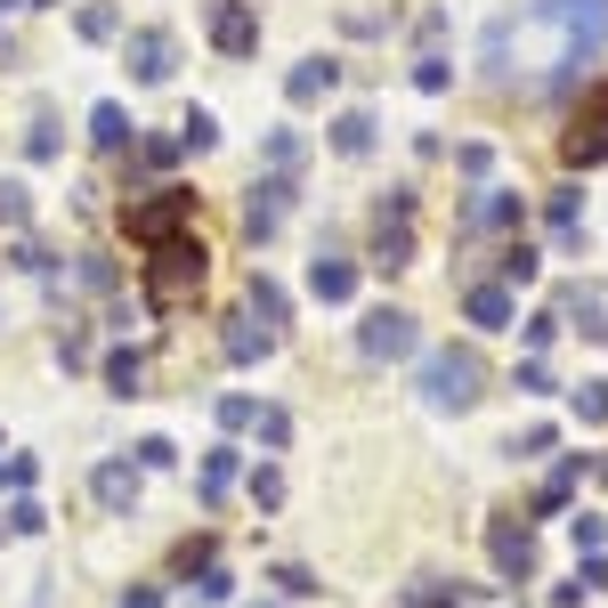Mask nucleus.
<instances>
[{
  "mask_svg": "<svg viewBox=\"0 0 608 608\" xmlns=\"http://www.w3.org/2000/svg\"><path fill=\"white\" fill-rule=\"evenodd\" d=\"M203 277H212V251H203V236L155 244V251L138 260V301H146V317H179V308H195Z\"/></svg>",
  "mask_w": 608,
  "mask_h": 608,
  "instance_id": "f257e3e1",
  "label": "nucleus"
},
{
  "mask_svg": "<svg viewBox=\"0 0 608 608\" xmlns=\"http://www.w3.org/2000/svg\"><path fill=\"white\" fill-rule=\"evenodd\" d=\"M414 390H423L430 414H471L478 397H487V365H478V349L463 341H438L414 358Z\"/></svg>",
  "mask_w": 608,
  "mask_h": 608,
  "instance_id": "f03ea898",
  "label": "nucleus"
},
{
  "mask_svg": "<svg viewBox=\"0 0 608 608\" xmlns=\"http://www.w3.org/2000/svg\"><path fill=\"white\" fill-rule=\"evenodd\" d=\"M195 187H179V179H162V187H146V195L122 203V236H131L138 251H155V244H171V236H195Z\"/></svg>",
  "mask_w": 608,
  "mask_h": 608,
  "instance_id": "7ed1b4c3",
  "label": "nucleus"
},
{
  "mask_svg": "<svg viewBox=\"0 0 608 608\" xmlns=\"http://www.w3.org/2000/svg\"><path fill=\"white\" fill-rule=\"evenodd\" d=\"M414 187H390L382 203H373V227H365V268H382V277H397V268H414Z\"/></svg>",
  "mask_w": 608,
  "mask_h": 608,
  "instance_id": "20e7f679",
  "label": "nucleus"
},
{
  "mask_svg": "<svg viewBox=\"0 0 608 608\" xmlns=\"http://www.w3.org/2000/svg\"><path fill=\"white\" fill-rule=\"evenodd\" d=\"M358 358L365 365H397V358H423V317L397 301H373L358 317Z\"/></svg>",
  "mask_w": 608,
  "mask_h": 608,
  "instance_id": "39448f33",
  "label": "nucleus"
},
{
  "mask_svg": "<svg viewBox=\"0 0 608 608\" xmlns=\"http://www.w3.org/2000/svg\"><path fill=\"white\" fill-rule=\"evenodd\" d=\"M560 162L568 171H600L608 162V81H593V90L568 106V131H560Z\"/></svg>",
  "mask_w": 608,
  "mask_h": 608,
  "instance_id": "423d86ee",
  "label": "nucleus"
},
{
  "mask_svg": "<svg viewBox=\"0 0 608 608\" xmlns=\"http://www.w3.org/2000/svg\"><path fill=\"white\" fill-rule=\"evenodd\" d=\"M122 66H131L138 90H162L179 74V33L171 25H122Z\"/></svg>",
  "mask_w": 608,
  "mask_h": 608,
  "instance_id": "0eeeda50",
  "label": "nucleus"
},
{
  "mask_svg": "<svg viewBox=\"0 0 608 608\" xmlns=\"http://www.w3.org/2000/svg\"><path fill=\"white\" fill-rule=\"evenodd\" d=\"M203 33H212V49L227 66L260 57V0H203Z\"/></svg>",
  "mask_w": 608,
  "mask_h": 608,
  "instance_id": "6e6552de",
  "label": "nucleus"
},
{
  "mask_svg": "<svg viewBox=\"0 0 608 608\" xmlns=\"http://www.w3.org/2000/svg\"><path fill=\"white\" fill-rule=\"evenodd\" d=\"M519 219H528V195H519V187H478V195H463V212H454V236H463V244L511 236Z\"/></svg>",
  "mask_w": 608,
  "mask_h": 608,
  "instance_id": "1a4fd4ad",
  "label": "nucleus"
},
{
  "mask_svg": "<svg viewBox=\"0 0 608 608\" xmlns=\"http://www.w3.org/2000/svg\"><path fill=\"white\" fill-rule=\"evenodd\" d=\"M292 195H301V179H277V171H260V179L244 187V236H251V244H268V236L284 227Z\"/></svg>",
  "mask_w": 608,
  "mask_h": 608,
  "instance_id": "9d476101",
  "label": "nucleus"
},
{
  "mask_svg": "<svg viewBox=\"0 0 608 608\" xmlns=\"http://www.w3.org/2000/svg\"><path fill=\"white\" fill-rule=\"evenodd\" d=\"M487 560H495L503 584H528L536 576V528H528V519H495V528H487Z\"/></svg>",
  "mask_w": 608,
  "mask_h": 608,
  "instance_id": "9b49d317",
  "label": "nucleus"
},
{
  "mask_svg": "<svg viewBox=\"0 0 608 608\" xmlns=\"http://www.w3.org/2000/svg\"><path fill=\"white\" fill-rule=\"evenodd\" d=\"M138 487H146V471H138V463H122V454H106V463L90 471L98 511H114V519H131V511H138Z\"/></svg>",
  "mask_w": 608,
  "mask_h": 608,
  "instance_id": "f8f14e48",
  "label": "nucleus"
},
{
  "mask_svg": "<svg viewBox=\"0 0 608 608\" xmlns=\"http://www.w3.org/2000/svg\"><path fill=\"white\" fill-rule=\"evenodd\" d=\"M333 90H341V57H301V66L284 74V106H292V114L325 106Z\"/></svg>",
  "mask_w": 608,
  "mask_h": 608,
  "instance_id": "ddd939ff",
  "label": "nucleus"
},
{
  "mask_svg": "<svg viewBox=\"0 0 608 608\" xmlns=\"http://www.w3.org/2000/svg\"><path fill=\"white\" fill-rule=\"evenodd\" d=\"M308 301H325V308L358 301V260L333 251V244H317V260H308Z\"/></svg>",
  "mask_w": 608,
  "mask_h": 608,
  "instance_id": "4468645a",
  "label": "nucleus"
},
{
  "mask_svg": "<svg viewBox=\"0 0 608 608\" xmlns=\"http://www.w3.org/2000/svg\"><path fill=\"white\" fill-rule=\"evenodd\" d=\"M373 138H382V122H373L365 106H341V114L325 122V146H333L341 162H365V155H373Z\"/></svg>",
  "mask_w": 608,
  "mask_h": 608,
  "instance_id": "2eb2a0df",
  "label": "nucleus"
},
{
  "mask_svg": "<svg viewBox=\"0 0 608 608\" xmlns=\"http://www.w3.org/2000/svg\"><path fill=\"white\" fill-rule=\"evenodd\" d=\"M268 349H277V333L251 317V308H236V317H227V333H219V358H227V365H260Z\"/></svg>",
  "mask_w": 608,
  "mask_h": 608,
  "instance_id": "dca6fc26",
  "label": "nucleus"
},
{
  "mask_svg": "<svg viewBox=\"0 0 608 608\" xmlns=\"http://www.w3.org/2000/svg\"><path fill=\"white\" fill-rule=\"evenodd\" d=\"M463 317H471L478 333H511V325H519L511 284H471V292H463Z\"/></svg>",
  "mask_w": 608,
  "mask_h": 608,
  "instance_id": "f3484780",
  "label": "nucleus"
},
{
  "mask_svg": "<svg viewBox=\"0 0 608 608\" xmlns=\"http://www.w3.org/2000/svg\"><path fill=\"white\" fill-rule=\"evenodd\" d=\"M260 162H268L277 179H301V171H308V138H301V122H277V131L260 138Z\"/></svg>",
  "mask_w": 608,
  "mask_h": 608,
  "instance_id": "a211bd4d",
  "label": "nucleus"
},
{
  "mask_svg": "<svg viewBox=\"0 0 608 608\" xmlns=\"http://www.w3.org/2000/svg\"><path fill=\"white\" fill-rule=\"evenodd\" d=\"M244 308H251V317H260L268 333H284V325H292V292H284L277 277H260V268H251V284H244Z\"/></svg>",
  "mask_w": 608,
  "mask_h": 608,
  "instance_id": "6ab92c4d",
  "label": "nucleus"
},
{
  "mask_svg": "<svg viewBox=\"0 0 608 608\" xmlns=\"http://www.w3.org/2000/svg\"><path fill=\"white\" fill-rule=\"evenodd\" d=\"M131 138H138V122L122 114L114 98H98V106H90V146H98V155H131Z\"/></svg>",
  "mask_w": 608,
  "mask_h": 608,
  "instance_id": "aec40b11",
  "label": "nucleus"
},
{
  "mask_svg": "<svg viewBox=\"0 0 608 608\" xmlns=\"http://www.w3.org/2000/svg\"><path fill=\"white\" fill-rule=\"evenodd\" d=\"M560 325H576L584 341H608V301H600V284H576L568 301H560Z\"/></svg>",
  "mask_w": 608,
  "mask_h": 608,
  "instance_id": "412c9836",
  "label": "nucleus"
},
{
  "mask_svg": "<svg viewBox=\"0 0 608 608\" xmlns=\"http://www.w3.org/2000/svg\"><path fill=\"white\" fill-rule=\"evenodd\" d=\"M98 382H106V397H146V349H106Z\"/></svg>",
  "mask_w": 608,
  "mask_h": 608,
  "instance_id": "4be33fe9",
  "label": "nucleus"
},
{
  "mask_svg": "<svg viewBox=\"0 0 608 608\" xmlns=\"http://www.w3.org/2000/svg\"><path fill=\"white\" fill-rule=\"evenodd\" d=\"M74 33L90 41V49H106V41H122V9H114V0H81V9H74Z\"/></svg>",
  "mask_w": 608,
  "mask_h": 608,
  "instance_id": "5701e85b",
  "label": "nucleus"
},
{
  "mask_svg": "<svg viewBox=\"0 0 608 608\" xmlns=\"http://www.w3.org/2000/svg\"><path fill=\"white\" fill-rule=\"evenodd\" d=\"M236 478H244V447H227V438H219V447L203 454V503H219Z\"/></svg>",
  "mask_w": 608,
  "mask_h": 608,
  "instance_id": "b1692460",
  "label": "nucleus"
},
{
  "mask_svg": "<svg viewBox=\"0 0 608 608\" xmlns=\"http://www.w3.org/2000/svg\"><path fill=\"white\" fill-rule=\"evenodd\" d=\"M219 146V114L212 106H187L179 114V155H212Z\"/></svg>",
  "mask_w": 608,
  "mask_h": 608,
  "instance_id": "393cba45",
  "label": "nucleus"
},
{
  "mask_svg": "<svg viewBox=\"0 0 608 608\" xmlns=\"http://www.w3.org/2000/svg\"><path fill=\"white\" fill-rule=\"evenodd\" d=\"M57 155H66V138H57V114L33 106V122H25V162H57Z\"/></svg>",
  "mask_w": 608,
  "mask_h": 608,
  "instance_id": "a878e982",
  "label": "nucleus"
},
{
  "mask_svg": "<svg viewBox=\"0 0 608 608\" xmlns=\"http://www.w3.org/2000/svg\"><path fill=\"white\" fill-rule=\"evenodd\" d=\"M495 268H503V284H536V277H543V251L511 236V244H503V260H495Z\"/></svg>",
  "mask_w": 608,
  "mask_h": 608,
  "instance_id": "bb28decb",
  "label": "nucleus"
},
{
  "mask_svg": "<svg viewBox=\"0 0 608 608\" xmlns=\"http://www.w3.org/2000/svg\"><path fill=\"white\" fill-rule=\"evenodd\" d=\"M414 90H423V98H447V90H454V57L423 49V57H414Z\"/></svg>",
  "mask_w": 608,
  "mask_h": 608,
  "instance_id": "cd10ccee",
  "label": "nucleus"
},
{
  "mask_svg": "<svg viewBox=\"0 0 608 608\" xmlns=\"http://www.w3.org/2000/svg\"><path fill=\"white\" fill-rule=\"evenodd\" d=\"M251 438H260V454H284L292 447V414L284 406H260V414H251Z\"/></svg>",
  "mask_w": 608,
  "mask_h": 608,
  "instance_id": "c85d7f7f",
  "label": "nucleus"
},
{
  "mask_svg": "<svg viewBox=\"0 0 608 608\" xmlns=\"http://www.w3.org/2000/svg\"><path fill=\"white\" fill-rule=\"evenodd\" d=\"M244 495L260 503V511H284V471L277 463H260V471H244Z\"/></svg>",
  "mask_w": 608,
  "mask_h": 608,
  "instance_id": "c756f323",
  "label": "nucleus"
},
{
  "mask_svg": "<svg viewBox=\"0 0 608 608\" xmlns=\"http://www.w3.org/2000/svg\"><path fill=\"white\" fill-rule=\"evenodd\" d=\"M0 227H33V187L25 179H0Z\"/></svg>",
  "mask_w": 608,
  "mask_h": 608,
  "instance_id": "7c9ffc66",
  "label": "nucleus"
},
{
  "mask_svg": "<svg viewBox=\"0 0 608 608\" xmlns=\"http://www.w3.org/2000/svg\"><path fill=\"white\" fill-rule=\"evenodd\" d=\"M131 162H138V171H171V162H179V131L171 138H131Z\"/></svg>",
  "mask_w": 608,
  "mask_h": 608,
  "instance_id": "2f4dec72",
  "label": "nucleus"
},
{
  "mask_svg": "<svg viewBox=\"0 0 608 608\" xmlns=\"http://www.w3.org/2000/svg\"><path fill=\"white\" fill-rule=\"evenodd\" d=\"M57 365H66V373L98 365V341H90V333H81V325H66V333H57Z\"/></svg>",
  "mask_w": 608,
  "mask_h": 608,
  "instance_id": "473e14b6",
  "label": "nucleus"
},
{
  "mask_svg": "<svg viewBox=\"0 0 608 608\" xmlns=\"http://www.w3.org/2000/svg\"><path fill=\"white\" fill-rule=\"evenodd\" d=\"M131 463H138L146 478H155V471H179V447H171V438H138V447H131Z\"/></svg>",
  "mask_w": 608,
  "mask_h": 608,
  "instance_id": "72a5a7b5",
  "label": "nucleus"
},
{
  "mask_svg": "<svg viewBox=\"0 0 608 608\" xmlns=\"http://www.w3.org/2000/svg\"><path fill=\"white\" fill-rule=\"evenodd\" d=\"M0 528H9V536H41V528H49V511H41L33 495H16L9 511H0Z\"/></svg>",
  "mask_w": 608,
  "mask_h": 608,
  "instance_id": "f704fd0d",
  "label": "nucleus"
},
{
  "mask_svg": "<svg viewBox=\"0 0 608 608\" xmlns=\"http://www.w3.org/2000/svg\"><path fill=\"white\" fill-rule=\"evenodd\" d=\"M277 593H284V600H317V568H301V560H284V568H277Z\"/></svg>",
  "mask_w": 608,
  "mask_h": 608,
  "instance_id": "c9c22d12",
  "label": "nucleus"
},
{
  "mask_svg": "<svg viewBox=\"0 0 608 608\" xmlns=\"http://www.w3.org/2000/svg\"><path fill=\"white\" fill-rule=\"evenodd\" d=\"M576 423H608V382H576Z\"/></svg>",
  "mask_w": 608,
  "mask_h": 608,
  "instance_id": "e433bc0d",
  "label": "nucleus"
},
{
  "mask_svg": "<svg viewBox=\"0 0 608 608\" xmlns=\"http://www.w3.org/2000/svg\"><path fill=\"white\" fill-rule=\"evenodd\" d=\"M454 171H463V179H487V171H495V146H487V138L454 146Z\"/></svg>",
  "mask_w": 608,
  "mask_h": 608,
  "instance_id": "4c0bfd02",
  "label": "nucleus"
},
{
  "mask_svg": "<svg viewBox=\"0 0 608 608\" xmlns=\"http://www.w3.org/2000/svg\"><path fill=\"white\" fill-rule=\"evenodd\" d=\"M519 333H528V358H543V349H552V341H560V308H543V317H528V325H519Z\"/></svg>",
  "mask_w": 608,
  "mask_h": 608,
  "instance_id": "58836bf2",
  "label": "nucleus"
},
{
  "mask_svg": "<svg viewBox=\"0 0 608 608\" xmlns=\"http://www.w3.org/2000/svg\"><path fill=\"white\" fill-rule=\"evenodd\" d=\"M568 536H576V552H600V543H608V519H600V511H576Z\"/></svg>",
  "mask_w": 608,
  "mask_h": 608,
  "instance_id": "ea45409f",
  "label": "nucleus"
},
{
  "mask_svg": "<svg viewBox=\"0 0 608 608\" xmlns=\"http://www.w3.org/2000/svg\"><path fill=\"white\" fill-rule=\"evenodd\" d=\"M341 25H349V33H358V41H373V33H390V25H397V9H390V16H382V9H349V16H341Z\"/></svg>",
  "mask_w": 608,
  "mask_h": 608,
  "instance_id": "a19ab883",
  "label": "nucleus"
},
{
  "mask_svg": "<svg viewBox=\"0 0 608 608\" xmlns=\"http://www.w3.org/2000/svg\"><path fill=\"white\" fill-rule=\"evenodd\" d=\"M0 478H9V495H33L41 463H33V454H9V463H0Z\"/></svg>",
  "mask_w": 608,
  "mask_h": 608,
  "instance_id": "79ce46f5",
  "label": "nucleus"
},
{
  "mask_svg": "<svg viewBox=\"0 0 608 608\" xmlns=\"http://www.w3.org/2000/svg\"><path fill=\"white\" fill-rule=\"evenodd\" d=\"M195 593H203V608H227V600H236V576H227V568H203Z\"/></svg>",
  "mask_w": 608,
  "mask_h": 608,
  "instance_id": "37998d69",
  "label": "nucleus"
},
{
  "mask_svg": "<svg viewBox=\"0 0 608 608\" xmlns=\"http://www.w3.org/2000/svg\"><path fill=\"white\" fill-rule=\"evenodd\" d=\"M519 397H552V365H543V358L519 365Z\"/></svg>",
  "mask_w": 608,
  "mask_h": 608,
  "instance_id": "c03bdc74",
  "label": "nucleus"
},
{
  "mask_svg": "<svg viewBox=\"0 0 608 608\" xmlns=\"http://www.w3.org/2000/svg\"><path fill=\"white\" fill-rule=\"evenodd\" d=\"M251 414H260L251 397H219V430H251Z\"/></svg>",
  "mask_w": 608,
  "mask_h": 608,
  "instance_id": "a18cd8bd",
  "label": "nucleus"
},
{
  "mask_svg": "<svg viewBox=\"0 0 608 608\" xmlns=\"http://www.w3.org/2000/svg\"><path fill=\"white\" fill-rule=\"evenodd\" d=\"M146 317V301H106V333H131Z\"/></svg>",
  "mask_w": 608,
  "mask_h": 608,
  "instance_id": "49530a36",
  "label": "nucleus"
},
{
  "mask_svg": "<svg viewBox=\"0 0 608 608\" xmlns=\"http://www.w3.org/2000/svg\"><path fill=\"white\" fill-rule=\"evenodd\" d=\"M552 447H560V430H552V423H536V430H528V438H519V447H511V454H552Z\"/></svg>",
  "mask_w": 608,
  "mask_h": 608,
  "instance_id": "de8ad7c7",
  "label": "nucleus"
},
{
  "mask_svg": "<svg viewBox=\"0 0 608 608\" xmlns=\"http://www.w3.org/2000/svg\"><path fill=\"white\" fill-rule=\"evenodd\" d=\"M122 608H171V593H162V584H131V593H122Z\"/></svg>",
  "mask_w": 608,
  "mask_h": 608,
  "instance_id": "09e8293b",
  "label": "nucleus"
},
{
  "mask_svg": "<svg viewBox=\"0 0 608 608\" xmlns=\"http://www.w3.org/2000/svg\"><path fill=\"white\" fill-rule=\"evenodd\" d=\"M414 41H423V49H438V41H447V9H430L423 25H414Z\"/></svg>",
  "mask_w": 608,
  "mask_h": 608,
  "instance_id": "8fccbe9b",
  "label": "nucleus"
},
{
  "mask_svg": "<svg viewBox=\"0 0 608 608\" xmlns=\"http://www.w3.org/2000/svg\"><path fill=\"white\" fill-rule=\"evenodd\" d=\"M600 487H608V463H600Z\"/></svg>",
  "mask_w": 608,
  "mask_h": 608,
  "instance_id": "3c124183",
  "label": "nucleus"
},
{
  "mask_svg": "<svg viewBox=\"0 0 608 608\" xmlns=\"http://www.w3.org/2000/svg\"><path fill=\"white\" fill-rule=\"evenodd\" d=\"M33 9H49V0H33Z\"/></svg>",
  "mask_w": 608,
  "mask_h": 608,
  "instance_id": "603ef678",
  "label": "nucleus"
}]
</instances>
